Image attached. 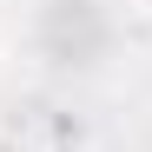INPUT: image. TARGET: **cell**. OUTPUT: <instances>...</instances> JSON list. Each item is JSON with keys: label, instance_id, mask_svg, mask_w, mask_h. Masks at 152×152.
Instances as JSON below:
<instances>
[{"label": "cell", "instance_id": "6da1fadb", "mask_svg": "<svg viewBox=\"0 0 152 152\" xmlns=\"http://www.w3.org/2000/svg\"><path fill=\"white\" fill-rule=\"evenodd\" d=\"M0 60H7V40H0Z\"/></svg>", "mask_w": 152, "mask_h": 152}]
</instances>
